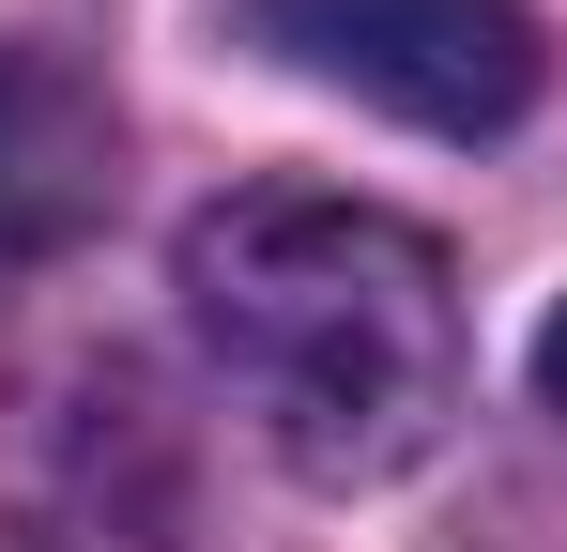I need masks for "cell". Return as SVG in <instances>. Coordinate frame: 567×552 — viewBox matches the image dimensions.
<instances>
[{
	"label": "cell",
	"instance_id": "cell-1",
	"mask_svg": "<svg viewBox=\"0 0 567 552\" xmlns=\"http://www.w3.org/2000/svg\"><path fill=\"white\" fill-rule=\"evenodd\" d=\"M185 323L246 399V430L322 491L414 476L461 415V262L383 200L322 184L215 200L185 231Z\"/></svg>",
	"mask_w": 567,
	"mask_h": 552
},
{
	"label": "cell",
	"instance_id": "cell-2",
	"mask_svg": "<svg viewBox=\"0 0 567 552\" xmlns=\"http://www.w3.org/2000/svg\"><path fill=\"white\" fill-rule=\"evenodd\" d=\"M261 47L414 139H506L553 78L522 0H261Z\"/></svg>",
	"mask_w": 567,
	"mask_h": 552
},
{
	"label": "cell",
	"instance_id": "cell-3",
	"mask_svg": "<svg viewBox=\"0 0 567 552\" xmlns=\"http://www.w3.org/2000/svg\"><path fill=\"white\" fill-rule=\"evenodd\" d=\"M107 200V92L47 47H0V262L78 246Z\"/></svg>",
	"mask_w": 567,
	"mask_h": 552
},
{
	"label": "cell",
	"instance_id": "cell-4",
	"mask_svg": "<svg viewBox=\"0 0 567 552\" xmlns=\"http://www.w3.org/2000/svg\"><path fill=\"white\" fill-rule=\"evenodd\" d=\"M537 399H553V415H567V307H553V323H537Z\"/></svg>",
	"mask_w": 567,
	"mask_h": 552
}]
</instances>
